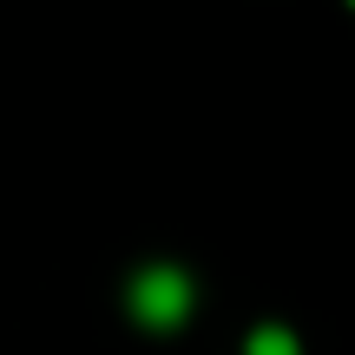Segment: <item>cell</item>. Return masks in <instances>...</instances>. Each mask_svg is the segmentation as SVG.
<instances>
[{"instance_id":"7a4b0ae2","label":"cell","mask_w":355,"mask_h":355,"mask_svg":"<svg viewBox=\"0 0 355 355\" xmlns=\"http://www.w3.org/2000/svg\"><path fill=\"white\" fill-rule=\"evenodd\" d=\"M250 355H303V349H296V336H290V329H277V322H270V329H257V336H250Z\"/></svg>"},{"instance_id":"6da1fadb","label":"cell","mask_w":355,"mask_h":355,"mask_svg":"<svg viewBox=\"0 0 355 355\" xmlns=\"http://www.w3.org/2000/svg\"><path fill=\"white\" fill-rule=\"evenodd\" d=\"M132 316H139L145 329H178V322L191 316V277L171 270V263L139 270V277H132Z\"/></svg>"}]
</instances>
